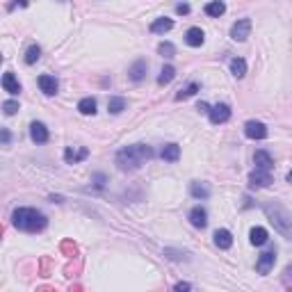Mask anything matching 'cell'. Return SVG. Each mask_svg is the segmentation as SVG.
<instances>
[{
    "instance_id": "obj_15",
    "label": "cell",
    "mask_w": 292,
    "mask_h": 292,
    "mask_svg": "<svg viewBox=\"0 0 292 292\" xmlns=\"http://www.w3.org/2000/svg\"><path fill=\"white\" fill-rule=\"evenodd\" d=\"M254 162H256V167L258 169H267V171H272V167H274V157H272L267 151H256Z\"/></svg>"
},
{
    "instance_id": "obj_17",
    "label": "cell",
    "mask_w": 292,
    "mask_h": 292,
    "mask_svg": "<svg viewBox=\"0 0 292 292\" xmlns=\"http://www.w3.org/2000/svg\"><path fill=\"white\" fill-rule=\"evenodd\" d=\"M215 244L219 247V249H231V247H233L231 231H226V228H219V231L215 233Z\"/></svg>"
},
{
    "instance_id": "obj_20",
    "label": "cell",
    "mask_w": 292,
    "mask_h": 292,
    "mask_svg": "<svg viewBox=\"0 0 292 292\" xmlns=\"http://www.w3.org/2000/svg\"><path fill=\"white\" fill-rule=\"evenodd\" d=\"M160 155H162V160H167V162H176V160L180 157V146L178 144H167Z\"/></svg>"
},
{
    "instance_id": "obj_10",
    "label": "cell",
    "mask_w": 292,
    "mask_h": 292,
    "mask_svg": "<svg viewBox=\"0 0 292 292\" xmlns=\"http://www.w3.org/2000/svg\"><path fill=\"white\" fill-rule=\"evenodd\" d=\"M87 155H89V151H87V148H82V146H69V148L64 151V160L69 164L80 162V160H85Z\"/></svg>"
},
{
    "instance_id": "obj_4",
    "label": "cell",
    "mask_w": 292,
    "mask_h": 292,
    "mask_svg": "<svg viewBox=\"0 0 292 292\" xmlns=\"http://www.w3.org/2000/svg\"><path fill=\"white\" fill-rule=\"evenodd\" d=\"M270 183H272V171H267V169L256 167V171L249 173V187L258 189V187H267Z\"/></svg>"
},
{
    "instance_id": "obj_27",
    "label": "cell",
    "mask_w": 292,
    "mask_h": 292,
    "mask_svg": "<svg viewBox=\"0 0 292 292\" xmlns=\"http://www.w3.org/2000/svg\"><path fill=\"white\" fill-rule=\"evenodd\" d=\"M196 92H199V85H196V82H192V85H187V87H185V89H180V92L176 94V101H183V98L194 96Z\"/></svg>"
},
{
    "instance_id": "obj_2",
    "label": "cell",
    "mask_w": 292,
    "mask_h": 292,
    "mask_svg": "<svg viewBox=\"0 0 292 292\" xmlns=\"http://www.w3.org/2000/svg\"><path fill=\"white\" fill-rule=\"evenodd\" d=\"M11 222L18 231H25V233H37L46 228V217L37 210V208H16L14 215H11Z\"/></svg>"
},
{
    "instance_id": "obj_36",
    "label": "cell",
    "mask_w": 292,
    "mask_h": 292,
    "mask_svg": "<svg viewBox=\"0 0 292 292\" xmlns=\"http://www.w3.org/2000/svg\"><path fill=\"white\" fill-rule=\"evenodd\" d=\"M288 183L292 185V169H290V171H288Z\"/></svg>"
},
{
    "instance_id": "obj_34",
    "label": "cell",
    "mask_w": 292,
    "mask_h": 292,
    "mask_svg": "<svg viewBox=\"0 0 292 292\" xmlns=\"http://www.w3.org/2000/svg\"><path fill=\"white\" fill-rule=\"evenodd\" d=\"M2 142H5V144L9 142V133H7V130H2Z\"/></svg>"
},
{
    "instance_id": "obj_16",
    "label": "cell",
    "mask_w": 292,
    "mask_h": 292,
    "mask_svg": "<svg viewBox=\"0 0 292 292\" xmlns=\"http://www.w3.org/2000/svg\"><path fill=\"white\" fill-rule=\"evenodd\" d=\"M2 89H5V92H9L11 96H16V94L21 92V82L16 80V76H14V73H5V76H2Z\"/></svg>"
},
{
    "instance_id": "obj_14",
    "label": "cell",
    "mask_w": 292,
    "mask_h": 292,
    "mask_svg": "<svg viewBox=\"0 0 292 292\" xmlns=\"http://www.w3.org/2000/svg\"><path fill=\"white\" fill-rule=\"evenodd\" d=\"M39 87H41V92L46 94V96H53V94H57V80H55V76H39Z\"/></svg>"
},
{
    "instance_id": "obj_8",
    "label": "cell",
    "mask_w": 292,
    "mask_h": 292,
    "mask_svg": "<svg viewBox=\"0 0 292 292\" xmlns=\"http://www.w3.org/2000/svg\"><path fill=\"white\" fill-rule=\"evenodd\" d=\"M274 263H276L274 249H272V251H265V254H260L258 263H256V270H258L260 274H270V270L274 267Z\"/></svg>"
},
{
    "instance_id": "obj_25",
    "label": "cell",
    "mask_w": 292,
    "mask_h": 292,
    "mask_svg": "<svg viewBox=\"0 0 292 292\" xmlns=\"http://www.w3.org/2000/svg\"><path fill=\"white\" fill-rule=\"evenodd\" d=\"M173 78H176V69L173 66H162L160 76H157V85H169Z\"/></svg>"
},
{
    "instance_id": "obj_11",
    "label": "cell",
    "mask_w": 292,
    "mask_h": 292,
    "mask_svg": "<svg viewBox=\"0 0 292 292\" xmlns=\"http://www.w3.org/2000/svg\"><path fill=\"white\" fill-rule=\"evenodd\" d=\"M185 41H187V46H192V48H199V46H203V41H206V34H203L201 27H189L187 32H185Z\"/></svg>"
},
{
    "instance_id": "obj_9",
    "label": "cell",
    "mask_w": 292,
    "mask_h": 292,
    "mask_svg": "<svg viewBox=\"0 0 292 292\" xmlns=\"http://www.w3.org/2000/svg\"><path fill=\"white\" fill-rule=\"evenodd\" d=\"M30 137H32V142H37V144H46V142H48V128H46L41 121H34V124H30Z\"/></svg>"
},
{
    "instance_id": "obj_7",
    "label": "cell",
    "mask_w": 292,
    "mask_h": 292,
    "mask_svg": "<svg viewBox=\"0 0 292 292\" xmlns=\"http://www.w3.org/2000/svg\"><path fill=\"white\" fill-rule=\"evenodd\" d=\"M208 117H210V121L215 126L219 124H226L228 119H231V108H228L226 103H217L215 108H210V112H208Z\"/></svg>"
},
{
    "instance_id": "obj_18",
    "label": "cell",
    "mask_w": 292,
    "mask_h": 292,
    "mask_svg": "<svg viewBox=\"0 0 292 292\" xmlns=\"http://www.w3.org/2000/svg\"><path fill=\"white\" fill-rule=\"evenodd\" d=\"M171 27H173L171 18H155V21L151 23V27H148V30H151L153 34H164V32H169Z\"/></svg>"
},
{
    "instance_id": "obj_26",
    "label": "cell",
    "mask_w": 292,
    "mask_h": 292,
    "mask_svg": "<svg viewBox=\"0 0 292 292\" xmlns=\"http://www.w3.org/2000/svg\"><path fill=\"white\" fill-rule=\"evenodd\" d=\"M108 110L112 114H121L126 110V98H121V96H114V98H110V103H108Z\"/></svg>"
},
{
    "instance_id": "obj_22",
    "label": "cell",
    "mask_w": 292,
    "mask_h": 292,
    "mask_svg": "<svg viewBox=\"0 0 292 292\" xmlns=\"http://www.w3.org/2000/svg\"><path fill=\"white\" fill-rule=\"evenodd\" d=\"M224 11H226V5H224L222 0H212V2H208V5H206V14H208V16L219 18Z\"/></svg>"
},
{
    "instance_id": "obj_32",
    "label": "cell",
    "mask_w": 292,
    "mask_h": 292,
    "mask_svg": "<svg viewBox=\"0 0 292 292\" xmlns=\"http://www.w3.org/2000/svg\"><path fill=\"white\" fill-rule=\"evenodd\" d=\"M196 110H199V112H203V114H208V112H210V105H208V103H199V108H196Z\"/></svg>"
},
{
    "instance_id": "obj_19",
    "label": "cell",
    "mask_w": 292,
    "mask_h": 292,
    "mask_svg": "<svg viewBox=\"0 0 292 292\" xmlns=\"http://www.w3.org/2000/svg\"><path fill=\"white\" fill-rule=\"evenodd\" d=\"M267 231L263 226H254L251 228V233H249V240H251V244H256V247H263V244L267 242Z\"/></svg>"
},
{
    "instance_id": "obj_35",
    "label": "cell",
    "mask_w": 292,
    "mask_h": 292,
    "mask_svg": "<svg viewBox=\"0 0 292 292\" xmlns=\"http://www.w3.org/2000/svg\"><path fill=\"white\" fill-rule=\"evenodd\" d=\"M16 5H21V7H27V0H16Z\"/></svg>"
},
{
    "instance_id": "obj_28",
    "label": "cell",
    "mask_w": 292,
    "mask_h": 292,
    "mask_svg": "<svg viewBox=\"0 0 292 292\" xmlns=\"http://www.w3.org/2000/svg\"><path fill=\"white\" fill-rule=\"evenodd\" d=\"M39 57H41V48H39V46H30V48L25 50V64H34Z\"/></svg>"
},
{
    "instance_id": "obj_12",
    "label": "cell",
    "mask_w": 292,
    "mask_h": 292,
    "mask_svg": "<svg viewBox=\"0 0 292 292\" xmlns=\"http://www.w3.org/2000/svg\"><path fill=\"white\" fill-rule=\"evenodd\" d=\"M146 71H148V62H146V60H137L135 64L128 69V78L133 82H140V80H144Z\"/></svg>"
},
{
    "instance_id": "obj_31",
    "label": "cell",
    "mask_w": 292,
    "mask_h": 292,
    "mask_svg": "<svg viewBox=\"0 0 292 292\" xmlns=\"http://www.w3.org/2000/svg\"><path fill=\"white\" fill-rule=\"evenodd\" d=\"M176 11H178V14H189V5H176Z\"/></svg>"
},
{
    "instance_id": "obj_5",
    "label": "cell",
    "mask_w": 292,
    "mask_h": 292,
    "mask_svg": "<svg viewBox=\"0 0 292 292\" xmlns=\"http://www.w3.org/2000/svg\"><path fill=\"white\" fill-rule=\"evenodd\" d=\"M244 135L249 140H265L267 137V126L263 121H247L244 124Z\"/></svg>"
},
{
    "instance_id": "obj_1",
    "label": "cell",
    "mask_w": 292,
    "mask_h": 292,
    "mask_svg": "<svg viewBox=\"0 0 292 292\" xmlns=\"http://www.w3.org/2000/svg\"><path fill=\"white\" fill-rule=\"evenodd\" d=\"M153 157V148L146 144H133V146H126V148H121L119 153H117V167L121 169V171H135V169H140L142 164H146L148 160Z\"/></svg>"
},
{
    "instance_id": "obj_29",
    "label": "cell",
    "mask_w": 292,
    "mask_h": 292,
    "mask_svg": "<svg viewBox=\"0 0 292 292\" xmlns=\"http://www.w3.org/2000/svg\"><path fill=\"white\" fill-rule=\"evenodd\" d=\"M157 53L162 55V57H167V60H171L173 55H176V48H173V43L169 41H162L160 46H157Z\"/></svg>"
},
{
    "instance_id": "obj_23",
    "label": "cell",
    "mask_w": 292,
    "mask_h": 292,
    "mask_svg": "<svg viewBox=\"0 0 292 292\" xmlns=\"http://www.w3.org/2000/svg\"><path fill=\"white\" fill-rule=\"evenodd\" d=\"M189 192H192L194 199H208V196H210V187H208L206 183H192Z\"/></svg>"
},
{
    "instance_id": "obj_24",
    "label": "cell",
    "mask_w": 292,
    "mask_h": 292,
    "mask_svg": "<svg viewBox=\"0 0 292 292\" xmlns=\"http://www.w3.org/2000/svg\"><path fill=\"white\" fill-rule=\"evenodd\" d=\"M78 110H80V114H96V98H92V96L82 98L80 103H78Z\"/></svg>"
},
{
    "instance_id": "obj_6",
    "label": "cell",
    "mask_w": 292,
    "mask_h": 292,
    "mask_svg": "<svg viewBox=\"0 0 292 292\" xmlns=\"http://www.w3.org/2000/svg\"><path fill=\"white\" fill-rule=\"evenodd\" d=\"M251 34V21L249 18H240L238 23H233L231 27V37L235 41H247V37Z\"/></svg>"
},
{
    "instance_id": "obj_33",
    "label": "cell",
    "mask_w": 292,
    "mask_h": 292,
    "mask_svg": "<svg viewBox=\"0 0 292 292\" xmlns=\"http://www.w3.org/2000/svg\"><path fill=\"white\" fill-rule=\"evenodd\" d=\"M176 290H189V283H176Z\"/></svg>"
},
{
    "instance_id": "obj_3",
    "label": "cell",
    "mask_w": 292,
    "mask_h": 292,
    "mask_svg": "<svg viewBox=\"0 0 292 292\" xmlns=\"http://www.w3.org/2000/svg\"><path fill=\"white\" fill-rule=\"evenodd\" d=\"M263 210H265L267 219L274 224V228L281 233L283 238H292V217L286 208L279 206V203H265Z\"/></svg>"
},
{
    "instance_id": "obj_30",
    "label": "cell",
    "mask_w": 292,
    "mask_h": 292,
    "mask_svg": "<svg viewBox=\"0 0 292 292\" xmlns=\"http://www.w3.org/2000/svg\"><path fill=\"white\" fill-rule=\"evenodd\" d=\"M2 110H5L7 117H11V114L18 110V103H16V101H5V103H2Z\"/></svg>"
},
{
    "instance_id": "obj_21",
    "label": "cell",
    "mask_w": 292,
    "mask_h": 292,
    "mask_svg": "<svg viewBox=\"0 0 292 292\" xmlns=\"http://www.w3.org/2000/svg\"><path fill=\"white\" fill-rule=\"evenodd\" d=\"M231 73L235 78H244L247 76V62L242 57H233L231 60Z\"/></svg>"
},
{
    "instance_id": "obj_37",
    "label": "cell",
    "mask_w": 292,
    "mask_h": 292,
    "mask_svg": "<svg viewBox=\"0 0 292 292\" xmlns=\"http://www.w3.org/2000/svg\"><path fill=\"white\" fill-rule=\"evenodd\" d=\"M286 274H290V276H292V267H290V270H288V272H286Z\"/></svg>"
},
{
    "instance_id": "obj_13",
    "label": "cell",
    "mask_w": 292,
    "mask_h": 292,
    "mask_svg": "<svg viewBox=\"0 0 292 292\" xmlns=\"http://www.w3.org/2000/svg\"><path fill=\"white\" fill-rule=\"evenodd\" d=\"M189 222H192V226H196V228H206V224H208V212L203 210L201 206L192 208V210H189Z\"/></svg>"
}]
</instances>
